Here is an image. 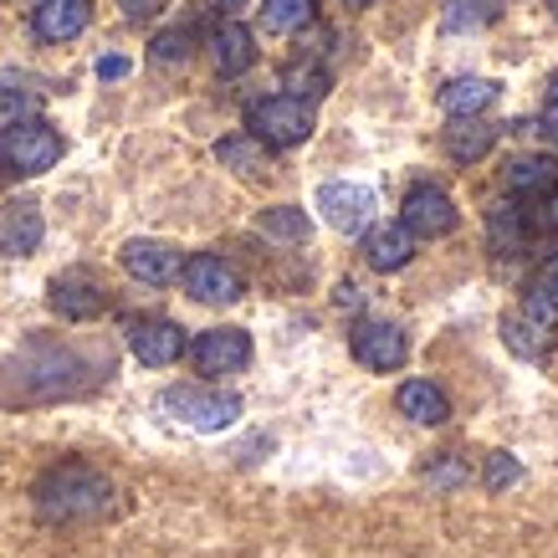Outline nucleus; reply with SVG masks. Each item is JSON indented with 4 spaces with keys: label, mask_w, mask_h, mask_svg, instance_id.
<instances>
[{
    "label": "nucleus",
    "mask_w": 558,
    "mask_h": 558,
    "mask_svg": "<svg viewBox=\"0 0 558 558\" xmlns=\"http://www.w3.org/2000/svg\"><path fill=\"white\" fill-rule=\"evenodd\" d=\"M492 144H497V129L482 119H451L446 129V154L457 159V165H476V159H487Z\"/></svg>",
    "instance_id": "21"
},
{
    "label": "nucleus",
    "mask_w": 558,
    "mask_h": 558,
    "mask_svg": "<svg viewBox=\"0 0 558 558\" xmlns=\"http://www.w3.org/2000/svg\"><path fill=\"white\" fill-rule=\"evenodd\" d=\"M400 210H405L400 220H405V231L415 241H440V236H451V231L461 226L457 201H451L440 185H415L405 195V205H400Z\"/></svg>",
    "instance_id": "5"
},
{
    "label": "nucleus",
    "mask_w": 558,
    "mask_h": 558,
    "mask_svg": "<svg viewBox=\"0 0 558 558\" xmlns=\"http://www.w3.org/2000/svg\"><path fill=\"white\" fill-rule=\"evenodd\" d=\"M119 262H123V271H129V277L149 282V288H170V282H180V267H185V256L174 252L170 241H154V236L123 241Z\"/></svg>",
    "instance_id": "11"
},
{
    "label": "nucleus",
    "mask_w": 558,
    "mask_h": 558,
    "mask_svg": "<svg viewBox=\"0 0 558 558\" xmlns=\"http://www.w3.org/2000/svg\"><path fill=\"white\" fill-rule=\"evenodd\" d=\"M129 349H134L138 364L149 369H170L174 359L185 354V328L174 318H129Z\"/></svg>",
    "instance_id": "8"
},
{
    "label": "nucleus",
    "mask_w": 558,
    "mask_h": 558,
    "mask_svg": "<svg viewBox=\"0 0 558 558\" xmlns=\"http://www.w3.org/2000/svg\"><path fill=\"white\" fill-rule=\"evenodd\" d=\"M425 482H430V487L436 492H451V487H461V482H466V472H461V461H440V466H430V472H425Z\"/></svg>",
    "instance_id": "32"
},
{
    "label": "nucleus",
    "mask_w": 558,
    "mask_h": 558,
    "mask_svg": "<svg viewBox=\"0 0 558 558\" xmlns=\"http://www.w3.org/2000/svg\"><path fill=\"white\" fill-rule=\"evenodd\" d=\"M210 62H216L220 77H241V72H252L256 62V36L241 26V21H226L210 32Z\"/></svg>",
    "instance_id": "16"
},
{
    "label": "nucleus",
    "mask_w": 558,
    "mask_h": 558,
    "mask_svg": "<svg viewBox=\"0 0 558 558\" xmlns=\"http://www.w3.org/2000/svg\"><path fill=\"white\" fill-rule=\"evenodd\" d=\"M313 16H318V0H262V26L277 36L307 32Z\"/></svg>",
    "instance_id": "25"
},
{
    "label": "nucleus",
    "mask_w": 558,
    "mask_h": 558,
    "mask_svg": "<svg viewBox=\"0 0 558 558\" xmlns=\"http://www.w3.org/2000/svg\"><path fill=\"white\" fill-rule=\"evenodd\" d=\"M159 405L170 410L180 425L201 430V436H216V430H231L241 421V400L226 395V389H205V385H174L165 389Z\"/></svg>",
    "instance_id": "3"
},
{
    "label": "nucleus",
    "mask_w": 558,
    "mask_h": 558,
    "mask_svg": "<svg viewBox=\"0 0 558 558\" xmlns=\"http://www.w3.org/2000/svg\"><path fill=\"white\" fill-rule=\"evenodd\" d=\"M554 21H558V0H554Z\"/></svg>",
    "instance_id": "42"
},
{
    "label": "nucleus",
    "mask_w": 558,
    "mask_h": 558,
    "mask_svg": "<svg viewBox=\"0 0 558 558\" xmlns=\"http://www.w3.org/2000/svg\"><path fill=\"white\" fill-rule=\"evenodd\" d=\"M0 159H5V144H0Z\"/></svg>",
    "instance_id": "43"
},
{
    "label": "nucleus",
    "mask_w": 558,
    "mask_h": 558,
    "mask_svg": "<svg viewBox=\"0 0 558 558\" xmlns=\"http://www.w3.org/2000/svg\"><path fill=\"white\" fill-rule=\"evenodd\" d=\"M395 405H400V415H410L415 425H446L451 421V400H446V389L430 385V379H405L400 395H395Z\"/></svg>",
    "instance_id": "17"
},
{
    "label": "nucleus",
    "mask_w": 558,
    "mask_h": 558,
    "mask_svg": "<svg viewBox=\"0 0 558 558\" xmlns=\"http://www.w3.org/2000/svg\"><path fill=\"white\" fill-rule=\"evenodd\" d=\"M523 313L543 328H558V277L548 271H533V282L523 288Z\"/></svg>",
    "instance_id": "27"
},
{
    "label": "nucleus",
    "mask_w": 558,
    "mask_h": 558,
    "mask_svg": "<svg viewBox=\"0 0 558 558\" xmlns=\"http://www.w3.org/2000/svg\"><path fill=\"white\" fill-rule=\"evenodd\" d=\"M318 210L339 236H359V231H369L374 220V190L354 185V180H328L318 190Z\"/></svg>",
    "instance_id": "7"
},
{
    "label": "nucleus",
    "mask_w": 558,
    "mask_h": 558,
    "mask_svg": "<svg viewBox=\"0 0 558 558\" xmlns=\"http://www.w3.org/2000/svg\"><path fill=\"white\" fill-rule=\"evenodd\" d=\"M190 51H195V32H190V26H170V32L154 36L149 57L159 68H174V62H190Z\"/></svg>",
    "instance_id": "28"
},
{
    "label": "nucleus",
    "mask_w": 558,
    "mask_h": 558,
    "mask_svg": "<svg viewBox=\"0 0 558 558\" xmlns=\"http://www.w3.org/2000/svg\"><path fill=\"white\" fill-rule=\"evenodd\" d=\"M87 21H93V0H41L32 26L41 41H72L87 32Z\"/></svg>",
    "instance_id": "14"
},
{
    "label": "nucleus",
    "mask_w": 558,
    "mask_h": 558,
    "mask_svg": "<svg viewBox=\"0 0 558 558\" xmlns=\"http://www.w3.org/2000/svg\"><path fill=\"white\" fill-rule=\"evenodd\" d=\"M538 129H543V134H548V144H554V149H558V98L548 102V113H543V119H538Z\"/></svg>",
    "instance_id": "36"
},
{
    "label": "nucleus",
    "mask_w": 558,
    "mask_h": 558,
    "mask_svg": "<svg viewBox=\"0 0 558 558\" xmlns=\"http://www.w3.org/2000/svg\"><path fill=\"white\" fill-rule=\"evenodd\" d=\"M5 144V159L16 174H47L57 159H62V134L51 129L47 119H21L11 123V134L0 138Z\"/></svg>",
    "instance_id": "4"
},
{
    "label": "nucleus",
    "mask_w": 558,
    "mask_h": 558,
    "mask_svg": "<svg viewBox=\"0 0 558 558\" xmlns=\"http://www.w3.org/2000/svg\"><path fill=\"white\" fill-rule=\"evenodd\" d=\"M190 359L201 374H241L252 364V333L246 328H205L190 343Z\"/></svg>",
    "instance_id": "10"
},
{
    "label": "nucleus",
    "mask_w": 558,
    "mask_h": 558,
    "mask_svg": "<svg viewBox=\"0 0 558 558\" xmlns=\"http://www.w3.org/2000/svg\"><path fill=\"white\" fill-rule=\"evenodd\" d=\"M497 16H502V0H446L440 26L451 36H466V32H487Z\"/></svg>",
    "instance_id": "24"
},
{
    "label": "nucleus",
    "mask_w": 558,
    "mask_h": 558,
    "mask_svg": "<svg viewBox=\"0 0 558 558\" xmlns=\"http://www.w3.org/2000/svg\"><path fill=\"white\" fill-rule=\"evenodd\" d=\"M527 226H533V231H558V185L543 195L538 216H527Z\"/></svg>",
    "instance_id": "33"
},
{
    "label": "nucleus",
    "mask_w": 558,
    "mask_h": 558,
    "mask_svg": "<svg viewBox=\"0 0 558 558\" xmlns=\"http://www.w3.org/2000/svg\"><path fill=\"white\" fill-rule=\"evenodd\" d=\"M36 102H41V77L32 72H0V129H11L21 119H36Z\"/></svg>",
    "instance_id": "19"
},
{
    "label": "nucleus",
    "mask_w": 558,
    "mask_h": 558,
    "mask_svg": "<svg viewBox=\"0 0 558 558\" xmlns=\"http://www.w3.org/2000/svg\"><path fill=\"white\" fill-rule=\"evenodd\" d=\"M47 236V220L32 201H11L0 210V256H32Z\"/></svg>",
    "instance_id": "12"
},
{
    "label": "nucleus",
    "mask_w": 558,
    "mask_h": 558,
    "mask_svg": "<svg viewBox=\"0 0 558 558\" xmlns=\"http://www.w3.org/2000/svg\"><path fill=\"white\" fill-rule=\"evenodd\" d=\"M256 231L267 241H282V246H303V241L313 236V220H307V210H298V205H271V210L256 216Z\"/></svg>",
    "instance_id": "23"
},
{
    "label": "nucleus",
    "mask_w": 558,
    "mask_h": 558,
    "mask_svg": "<svg viewBox=\"0 0 558 558\" xmlns=\"http://www.w3.org/2000/svg\"><path fill=\"white\" fill-rule=\"evenodd\" d=\"M180 282H185V292L195 303H210V307H226L241 298V271L216 252L190 256L185 267H180Z\"/></svg>",
    "instance_id": "6"
},
{
    "label": "nucleus",
    "mask_w": 558,
    "mask_h": 558,
    "mask_svg": "<svg viewBox=\"0 0 558 558\" xmlns=\"http://www.w3.org/2000/svg\"><path fill=\"white\" fill-rule=\"evenodd\" d=\"M246 134H256L267 149L307 144V134H313V102L292 98V93H271V98L246 108Z\"/></svg>",
    "instance_id": "2"
},
{
    "label": "nucleus",
    "mask_w": 558,
    "mask_h": 558,
    "mask_svg": "<svg viewBox=\"0 0 558 558\" xmlns=\"http://www.w3.org/2000/svg\"><path fill=\"white\" fill-rule=\"evenodd\" d=\"M512 482H523V461L508 457V451H492V457H487V487L492 492H508Z\"/></svg>",
    "instance_id": "31"
},
{
    "label": "nucleus",
    "mask_w": 558,
    "mask_h": 558,
    "mask_svg": "<svg viewBox=\"0 0 558 558\" xmlns=\"http://www.w3.org/2000/svg\"><path fill=\"white\" fill-rule=\"evenodd\" d=\"M364 262L374 271H400L415 262V236L405 231V220H385L364 236Z\"/></svg>",
    "instance_id": "13"
},
{
    "label": "nucleus",
    "mask_w": 558,
    "mask_h": 558,
    "mask_svg": "<svg viewBox=\"0 0 558 558\" xmlns=\"http://www.w3.org/2000/svg\"><path fill=\"white\" fill-rule=\"evenodd\" d=\"M502 185L512 195H548L558 185V154H523L502 170Z\"/></svg>",
    "instance_id": "20"
},
{
    "label": "nucleus",
    "mask_w": 558,
    "mask_h": 558,
    "mask_svg": "<svg viewBox=\"0 0 558 558\" xmlns=\"http://www.w3.org/2000/svg\"><path fill=\"white\" fill-rule=\"evenodd\" d=\"M523 231H527V220L518 216V210H508V205H497V210H492V246H497V252H502V246H518V241H523Z\"/></svg>",
    "instance_id": "30"
},
{
    "label": "nucleus",
    "mask_w": 558,
    "mask_h": 558,
    "mask_svg": "<svg viewBox=\"0 0 558 558\" xmlns=\"http://www.w3.org/2000/svg\"><path fill=\"white\" fill-rule=\"evenodd\" d=\"M51 307L72 323H87L102 313V288L87 277V271H62V277L51 282Z\"/></svg>",
    "instance_id": "15"
},
{
    "label": "nucleus",
    "mask_w": 558,
    "mask_h": 558,
    "mask_svg": "<svg viewBox=\"0 0 558 558\" xmlns=\"http://www.w3.org/2000/svg\"><path fill=\"white\" fill-rule=\"evenodd\" d=\"M502 87L492 83V77H457V83L440 87V108L451 113V119H482L492 102H497Z\"/></svg>",
    "instance_id": "18"
},
{
    "label": "nucleus",
    "mask_w": 558,
    "mask_h": 558,
    "mask_svg": "<svg viewBox=\"0 0 558 558\" xmlns=\"http://www.w3.org/2000/svg\"><path fill=\"white\" fill-rule=\"evenodd\" d=\"M282 83H288V93L292 98H323V93H328V72L323 68H288V77H282Z\"/></svg>",
    "instance_id": "29"
},
{
    "label": "nucleus",
    "mask_w": 558,
    "mask_h": 558,
    "mask_svg": "<svg viewBox=\"0 0 558 558\" xmlns=\"http://www.w3.org/2000/svg\"><path fill=\"white\" fill-rule=\"evenodd\" d=\"M343 5H374V0H343Z\"/></svg>",
    "instance_id": "41"
},
{
    "label": "nucleus",
    "mask_w": 558,
    "mask_h": 558,
    "mask_svg": "<svg viewBox=\"0 0 558 558\" xmlns=\"http://www.w3.org/2000/svg\"><path fill=\"white\" fill-rule=\"evenodd\" d=\"M98 77H102V83H119V77H129V57H102Z\"/></svg>",
    "instance_id": "35"
},
{
    "label": "nucleus",
    "mask_w": 558,
    "mask_h": 558,
    "mask_svg": "<svg viewBox=\"0 0 558 558\" xmlns=\"http://www.w3.org/2000/svg\"><path fill=\"white\" fill-rule=\"evenodd\" d=\"M548 93H554V98H558V72H554V77H548Z\"/></svg>",
    "instance_id": "40"
},
{
    "label": "nucleus",
    "mask_w": 558,
    "mask_h": 558,
    "mask_svg": "<svg viewBox=\"0 0 558 558\" xmlns=\"http://www.w3.org/2000/svg\"><path fill=\"white\" fill-rule=\"evenodd\" d=\"M119 5H123V16L129 21H149V16L165 11V0H119Z\"/></svg>",
    "instance_id": "34"
},
{
    "label": "nucleus",
    "mask_w": 558,
    "mask_h": 558,
    "mask_svg": "<svg viewBox=\"0 0 558 558\" xmlns=\"http://www.w3.org/2000/svg\"><path fill=\"white\" fill-rule=\"evenodd\" d=\"M538 271H548V277H558V256H554V262H543Z\"/></svg>",
    "instance_id": "39"
},
{
    "label": "nucleus",
    "mask_w": 558,
    "mask_h": 558,
    "mask_svg": "<svg viewBox=\"0 0 558 558\" xmlns=\"http://www.w3.org/2000/svg\"><path fill=\"white\" fill-rule=\"evenodd\" d=\"M339 303L343 307H359V303H364V292H359L354 282H343V288H339Z\"/></svg>",
    "instance_id": "38"
},
{
    "label": "nucleus",
    "mask_w": 558,
    "mask_h": 558,
    "mask_svg": "<svg viewBox=\"0 0 558 558\" xmlns=\"http://www.w3.org/2000/svg\"><path fill=\"white\" fill-rule=\"evenodd\" d=\"M502 339H508V349L518 359H543L554 349V328H543V323H533L527 313H518V318L502 323Z\"/></svg>",
    "instance_id": "26"
},
{
    "label": "nucleus",
    "mask_w": 558,
    "mask_h": 558,
    "mask_svg": "<svg viewBox=\"0 0 558 558\" xmlns=\"http://www.w3.org/2000/svg\"><path fill=\"white\" fill-rule=\"evenodd\" d=\"M216 159L226 165V170L246 174V180H256V174L271 170V154H267V144H262L256 134H231V138H220V144H216Z\"/></svg>",
    "instance_id": "22"
},
{
    "label": "nucleus",
    "mask_w": 558,
    "mask_h": 558,
    "mask_svg": "<svg viewBox=\"0 0 558 558\" xmlns=\"http://www.w3.org/2000/svg\"><path fill=\"white\" fill-rule=\"evenodd\" d=\"M108 508H113V482L87 461H62L36 482V512L47 523H93Z\"/></svg>",
    "instance_id": "1"
},
{
    "label": "nucleus",
    "mask_w": 558,
    "mask_h": 558,
    "mask_svg": "<svg viewBox=\"0 0 558 558\" xmlns=\"http://www.w3.org/2000/svg\"><path fill=\"white\" fill-rule=\"evenodd\" d=\"M349 349H354V359L364 364V369H374V374L400 369V364H405V354H410L400 323H385V318H364V323H359L354 339H349Z\"/></svg>",
    "instance_id": "9"
},
{
    "label": "nucleus",
    "mask_w": 558,
    "mask_h": 558,
    "mask_svg": "<svg viewBox=\"0 0 558 558\" xmlns=\"http://www.w3.org/2000/svg\"><path fill=\"white\" fill-rule=\"evenodd\" d=\"M205 5H210V11H216V16H236V11H246V0H205Z\"/></svg>",
    "instance_id": "37"
}]
</instances>
